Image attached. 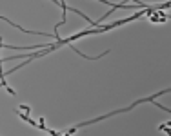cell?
<instances>
[{"label":"cell","mask_w":171,"mask_h":136,"mask_svg":"<svg viewBox=\"0 0 171 136\" xmlns=\"http://www.w3.org/2000/svg\"><path fill=\"white\" fill-rule=\"evenodd\" d=\"M2 87H6V89H7V93H9V94H13V96H15V94H17V93H15V89H11V87H9V85H7V82H6V78H2Z\"/></svg>","instance_id":"1"},{"label":"cell","mask_w":171,"mask_h":136,"mask_svg":"<svg viewBox=\"0 0 171 136\" xmlns=\"http://www.w3.org/2000/svg\"><path fill=\"white\" fill-rule=\"evenodd\" d=\"M18 109H20L22 113H24V111H27V113H29V107H27V105H24V104H22V105H18Z\"/></svg>","instance_id":"2"}]
</instances>
